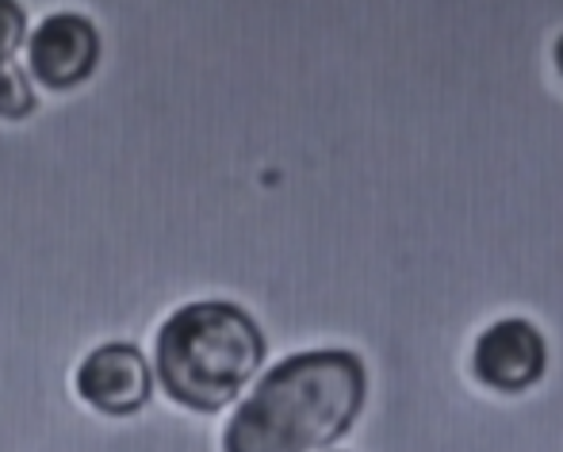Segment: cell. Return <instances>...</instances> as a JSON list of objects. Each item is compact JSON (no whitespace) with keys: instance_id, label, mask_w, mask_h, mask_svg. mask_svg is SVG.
Masks as SVG:
<instances>
[{"instance_id":"1","label":"cell","mask_w":563,"mask_h":452,"mask_svg":"<svg viewBox=\"0 0 563 452\" xmlns=\"http://www.w3.org/2000/svg\"><path fill=\"white\" fill-rule=\"evenodd\" d=\"M364 364L345 349H314L265 372L223 430V452H319L356 422Z\"/></svg>"},{"instance_id":"2","label":"cell","mask_w":563,"mask_h":452,"mask_svg":"<svg viewBox=\"0 0 563 452\" xmlns=\"http://www.w3.org/2000/svg\"><path fill=\"white\" fill-rule=\"evenodd\" d=\"M265 338L234 304L203 299L173 311L154 341L157 384L188 410H223L257 376Z\"/></svg>"},{"instance_id":"3","label":"cell","mask_w":563,"mask_h":452,"mask_svg":"<svg viewBox=\"0 0 563 452\" xmlns=\"http://www.w3.org/2000/svg\"><path fill=\"white\" fill-rule=\"evenodd\" d=\"M100 35L85 15H46L27 38V69L46 89H74L97 69Z\"/></svg>"},{"instance_id":"4","label":"cell","mask_w":563,"mask_h":452,"mask_svg":"<svg viewBox=\"0 0 563 452\" xmlns=\"http://www.w3.org/2000/svg\"><path fill=\"white\" fill-rule=\"evenodd\" d=\"M150 387H154V376H150L146 356L126 341H108L92 349L77 368V395L100 415H134L146 407Z\"/></svg>"},{"instance_id":"5","label":"cell","mask_w":563,"mask_h":452,"mask_svg":"<svg viewBox=\"0 0 563 452\" xmlns=\"http://www.w3.org/2000/svg\"><path fill=\"white\" fill-rule=\"evenodd\" d=\"M544 372V338L533 322L503 319L475 341V376L495 392H526Z\"/></svg>"},{"instance_id":"6","label":"cell","mask_w":563,"mask_h":452,"mask_svg":"<svg viewBox=\"0 0 563 452\" xmlns=\"http://www.w3.org/2000/svg\"><path fill=\"white\" fill-rule=\"evenodd\" d=\"M35 112V89L12 62H0V119H23Z\"/></svg>"},{"instance_id":"7","label":"cell","mask_w":563,"mask_h":452,"mask_svg":"<svg viewBox=\"0 0 563 452\" xmlns=\"http://www.w3.org/2000/svg\"><path fill=\"white\" fill-rule=\"evenodd\" d=\"M27 38V15L15 0H0V62H12V54Z\"/></svg>"},{"instance_id":"8","label":"cell","mask_w":563,"mask_h":452,"mask_svg":"<svg viewBox=\"0 0 563 452\" xmlns=\"http://www.w3.org/2000/svg\"><path fill=\"white\" fill-rule=\"evenodd\" d=\"M556 66H560V74H563V35H560V43H556Z\"/></svg>"}]
</instances>
